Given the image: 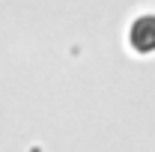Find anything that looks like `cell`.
Returning a JSON list of instances; mask_svg holds the SVG:
<instances>
[{
    "mask_svg": "<svg viewBox=\"0 0 155 152\" xmlns=\"http://www.w3.org/2000/svg\"><path fill=\"white\" fill-rule=\"evenodd\" d=\"M128 48L146 57V54H155V15H137L128 27Z\"/></svg>",
    "mask_w": 155,
    "mask_h": 152,
    "instance_id": "cell-1",
    "label": "cell"
}]
</instances>
